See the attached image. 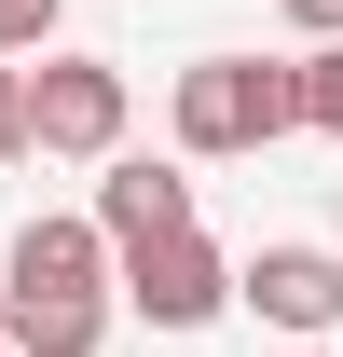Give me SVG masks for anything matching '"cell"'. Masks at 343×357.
I'll return each instance as SVG.
<instances>
[{"mask_svg": "<svg viewBox=\"0 0 343 357\" xmlns=\"http://www.w3.org/2000/svg\"><path fill=\"white\" fill-rule=\"evenodd\" d=\"M165 110H178V151H192V165H234V151H275V137L302 124V83L261 69V55H192Z\"/></svg>", "mask_w": 343, "mask_h": 357, "instance_id": "1", "label": "cell"}, {"mask_svg": "<svg viewBox=\"0 0 343 357\" xmlns=\"http://www.w3.org/2000/svg\"><path fill=\"white\" fill-rule=\"evenodd\" d=\"M28 151H55V165H96V151H124V69L110 55H55L28 69Z\"/></svg>", "mask_w": 343, "mask_h": 357, "instance_id": "2", "label": "cell"}, {"mask_svg": "<svg viewBox=\"0 0 343 357\" xmlns=\"http://www.w3.org/2000/svg\"><path fill=\"white\" fill-rule=\"evenodd\" d=\"M124 261V289H110V316H151V330H206L220 303H234V261H220L206 234H137V248H110Z\"/></svg>", "mask_w": 343, "mask_h": 357, "instance_id": "3", "label": "cell"}, {"mask_svg": "<svg viewBox=\"0 0 343 357\" xmlns=\"http://www.w3.org/2000/svg\"><path fill=\"white\" fill-rule=\"evenodd\" d=\"M234 303H247L261 330H289V344H330L343 330V261L330 248H247V261H234Z\"/></svg>", "mask_w": 343, "mask_h": 357, "instance_id": "4", "label": "cell"}, {"mask_svg": "<svg viewBox=\"0 0 343 357\" xmlns=\"http://www.w3.org/2000/svg\"><path fill=\"white\" fill-rule=\"evenodd\" d=\"M96 234H110V248H137V234H178L192 220V178L178 165H151V151H96Z\"/></svg>", "mask_w": 343, "mask_h": 357, "instance_id": "5", "label": "cell"}, {"mask_svg": "<svg viewBox=\"0 0 343 357\" xmlns=\"http://www.w3.org/2000/svg\"><path fill=\"white\" fill-rule=\"evenodd\" d=\"M0 344L14 357H96L110 344V289H0Z\"/></svg>", "mask_w": 343, "mask_h": 357, "instance_id": "6", "label": "cell"}, {"mask_svg": "<svg viewBox=\"0 0 343 357\" xmlns=\"http://www.w3.org/2000/svg\"><path fill=\"white\" fill-rule=\"evenodd\" d=\"M0 289H110V234L96 220H28L0 248Z\"/></svg>", "mask_w": 343, "mask_h": 357, "instance_id": "7", "label": "cell"}, {"mask_svg": "<svg viewBox=\"0 0 343 357\" xmlns=\"http://www.w3.org/2000/svg\"><path fill=\"white\" fill-rule=\"evenodd\" d=\"M289 83H302V124H316V137H343V28H330L316 55H289Z\"/></svg>", "mask_w": 343, "mask_h": 357, "instance_id": "8", "label": "cell"}, {"mask_svg": "<svg viewBox=\"0 0 343 357\" xmlns=\"http://www.w3.org/2000/svg\"><path fill=\"white\" fill-rule=\"evenodd\" d=\"M55 14H69V0H0V55H42Z\"/></svg>", "mask_w": 343, "mask_h": 357, "instance_id": "9", "label": "cell"}, {"mask_svg": "<svg viewBox=\"0 0 343 357\" xmlns=\"http://www.w3.org/2000/svg\"><path fill=\"white\" fill-rule=\"evenodd\" d=\"M0 165H28V69L0 55Z\"/></svg>", "mask_w": 343, "mask_h": 357, "instance_id": "10", "label": "cell"}, {"mask_svg": "<svg viewBox=\"0 0 343 357\" xmlns=\"http://www.w3.org/2000/svg\"><path fill=\"white\" fill-rule=\"evenodd\" d=\"M289 28H302V42H330V28H343V0H289Z\"/></svg>", "mask_w": 343, "mask_h": 357, "instance_id": "11", "label": "cell"}, {"mask_svg": "<svg viewBox=\"0 0 343 357\" xmlns=\"http://www.w3.org/2000/svg\"><path fill=\"white\" fill-rule=\"evenodd\" d=\"M330 220H343V178H330Z\"/></svg>", "mask_w": 343, "mask_h": 357, "instance_id": "12", "label": "cell"}, {"mask_svg": "<svg viewBox=\"0 0 343 357\" xmlns=\"http://www.w3.org/2000/svg\"><path fill=\"white\" fill-rule=\"evenodd\" d=\"M289 357H330V344H289Z\"/></svg>", "mask_w": 343, "mask_h": 357, "instance_id": "13", "label": "cell"}, {"mask_svg": "<svg viewBox=\"0 0 343 357\" xmlns=\"http://www.w3.org/2000/svg\"><path fill=\"white\" fill-rule=\"evenodd\" d=\"M0 357H14V344H0Z\"/></svg>", "mask_w": 343, "mask_h": 357, "instance_id": "14", "label": "cell"}]
</instances>
